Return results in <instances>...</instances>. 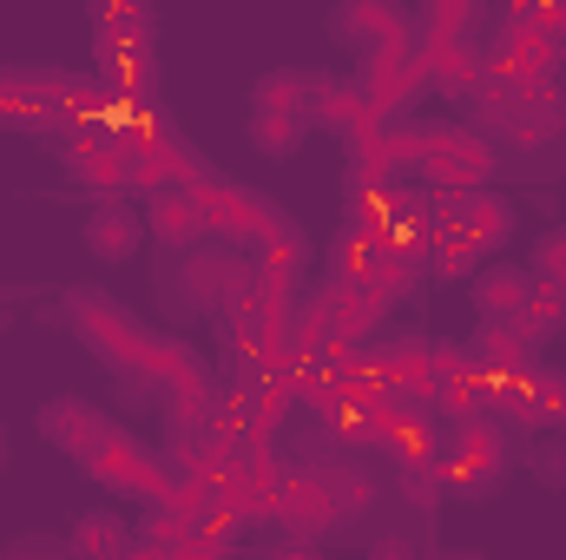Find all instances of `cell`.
Instances as JSON below:
<instances>
[{
    "label": "cell",
    "mask_w": 566,
    "mask_h": 560,
    "mask_svg": "<svg viewBox=\"0 0 566 560\" xmlns=\"http://www.w3.org/2000/svg\"><path fill=\"white\" fill-rule=\"evenodd\" d=\"M434 481H441L454 501H488V495H501V481H507V435H501L494 422H454V428L441 435Z\"/></svg>",
    "instance_id": "cell-1"
},
{
    "label": "cell",
    "mask_w": 566,
    "mask_h": 560,
    "mask_svg": "<svg viewBox=\"0 0 566 560\" xmlns=\"http://www.w3.org/2000/svg\"><path fill=\"white\" fill-rule=\"evenodd\" d=\"M198 205H205L211 238H218L224 251H238V258H258L283 225H290L277 211V198H264V191H251V185H238V178H198Z\"/></svg>",
    "instance_id": "cell-2"
},
{
    "label": "cell",
    "mask_w": 566,
    "mask_h": 560,
    "mask_svg": "<svg viewBox=\"0 0 566 560\" xmlns=\"http://www.w3.org/2000/svg\"><path fill=\"white\" fill-rule=\"evenodd\" d=\"M119 165H126V198L139 191V205L158 198V191H178V185H198L205 178L198 158H191V145L178 139L158 113L119 133Z\"/></svg>",
    "instance_id": "cell-3"
},
{
    "label": "cell",
    "mask_w": 566,
    "mask_h": 560,
    "mask_svg": "<svg viewBox=\"0 0 566 560\" xmlns=\"http://www.w3.org/2000/svg\"><path fill=\"white\" fill-rule=\"evenodd\" d=\"M416 178L434 198L488 191V178H494V139H481L474 126H422V172Z\"/></svg>",
    "instance_id": "cell-4"
},
{
    "label": "cell",
    "mask_w": 566,
    "mask_h": 560,
    "mask_svg": "<svg viewBox=\"0 0 566 560\" xmlns=\"http://www.w3.org/2000/svg\"><path fill=\"white\" fill-rule=\"evenodd\" d=\"M66 317H73V330H80L119 376H126V370H145L151 330H145L119 297H106V290H73V297H66Z\"/></svg>",
    "instance_id": "cell-5"
},
{
    "label": "cell",
    "mask_w": 566,
    "mask_h": 560,
    "mask_svg": "<svg viewBox=\"0 0 566 560\" xmlns=\"http://www.w3.org/2000/svg\"><path fill=\"white\" fill-rule=\"evenodd\" d=\"M356 93H363L382 120H402V113L428 93L422 46L402 40V46H376V53H363V66H356Z\"/></svg>",
    "instance_id": "cell-6"
},
{
    "label": "cell",
    "mask_w": 566,
    "mask_h": 560,
    "mask_svg": "<svg viewBox=\"0 0 566 560\" xmlns=\"http://www.w3.org/2000/svg\"><path fill=\"white\" fill-rule=\"evenodd\" d=\"M86 475L99 481V488H113V495H126V501H139V508H158L165 495H171V468L145 448L139 435H113L93 462H86Z\"/></svg>",
    "instance_id": "cell-7"
},
{
    "label": "cell",
    "mask_w": 566,
    "mask_h": 560,
    "mask_svg": "<svg viewBox=\"0 0 566 560\" xmlns=\"http://www.w3.org/2000/svg\"><path fill=\"white\" fill-rule=\"evenodd\" d=\"M33 422H40V442H46V448H60V455H73L80 468H86V462L119 435V422L106 416L93 396H53V403H40V416H33Z\"/></svg>",
    "instance_id": "cell-8"
},
{
    "label": "cell",
    "mask_w": 566,
    "mask_h": 560,
    "mask_svg": "<svg viewBox=\"0 0 566 560\" xmlns=\"http://www.w3.org/2000/svg\"><path fill=\"white\" fill-rule=\"evenodd\" d=\"M428 198H434V191H428ZM434 225H461V231L481 245V258L494 265V258L507 251L521 211H514V198H501V191H461V198H434Z\"/></svg>",
    "instance_id": "cell-9"
},
{
    "label": "cell",
    "mask_w": 566,
    "mask_h": 560,
    "mask_svg": "<svg viewBox=\"0 0 566 560\" xmlns=\"http://www.w3.org/2000/svg\"><path fill=\"white\" fill-rule=\"evenodd\" d=\"M310 126H323V133H336V139L356 145L369 139L376 126H382V113L356 93V80H336V73H310Z\"/></svg>",
    "instance_id": "cell-10"
},
{
    "label": "cell",
    "mask_w": 566,
    "mask_h": 560,
    "mask_svg": "<svg viewBox=\"0 0 566 560\" xmlns=\"http://www.w3.org/2000/svg\"><path fill=\"white\" fill-rule=\"evenodd\" d=\"M258 283H251V258H238V251H224V245H198L191 258H185V297L198 303V310H231V303H244Z\"/></svg>",
    "instance_id": "cell-11"
},
{
    "label": "cell",
    "mask_w": 566,
    "mask_h": 560,
    "mask_svg": "<svg viewBox=\"0 0 566 560\" xmlns=\"http://www.w3.org/2000/svg\"><path fill=\"white\" fill-rule=\"evenodd\" d=\"M80 245L99 258V265H133L145 251V211L139 198H93V211H86V225H80Z\"/></svg>",
    "instance_id": "cell-12"
},
{
    "label": "cell",
    "mask_w": 566,
    "mask_h": 560,
    "mask_svg": "<svg viewBox=\"0 0 566 560\" xmlns=\"http://www.w3.org/2000/svg\"><path fill=\"white\" fill-rule=\"evenodd\" d=\"M336 495H329V481H323V468H283L277 495H271V521H283L296 541H310V535H323V528H336Z\"/></svg>",
    "instance_id": "cell-13"
},
{
    "label": "cell",
    "mask_w": 566,
    "mask_h": 560,
    "mask_svg": "<svg viewBox=\"0 0 566 560\" xmlns=\"http://www.w3.org/2000/svg\"><path fill=\"white\" fill-rule=\"evenodd\" d=\"M0 126L13 133H53V66H0Z\"/></svg>",
    "instance_id": "cell-14"
},
{
    "label": "cell",
    "mask_w": 566,
    "mask_h": 560,
    "mask_svg": "<svg viewBox=\"0 0 566 560\" xmlns=\"http://www.w3.org/2000/svg\"><path fill=\"white\" fill-rule=\"evenodd\" d=\"M329 40H336V46H356V53H376V46H402V40H416V27H409L402 7L349 0V7L329 13Z\"/></svg>",
    "instance_id": "cell-15"
},
{
    "label": "cell",
    "mask_w": 566,
    "mask_h": 560,
    "mask_svg": "<svg viewBox=\"0 0 566 560\" xmlns=\"http://www.w3.org/2000/svg\"><path fill=\"white\" fill-rule=\"evenodd\" d=\"M145 238H158L165 251H198L205 238H211V225H205V205H198V185H178V191H158V198H145Z\"/></svg>",
    "instance_id": "cell-16"
},
{
    "label": "cell",
    "mask_w": 566,
    "mask_h": 560,
    "mask_svg": "<svg viewBox=\"0 0 566 560\" xmlns=\"http://www.w3.org/2000/svg\"><path fill=\"white\" fill-rule=\"evenodd\" d=\"M303 265H310V238H303L296 225H283L277 238L251 258V283H258V297H264V303H277V310H296Z\"/></svg>",
    "instance_id": "cell-17"
},
{
    "label": "cell",
    "mask_w": 566,
    "mask_h": 560,
    "mask_svg": "<svg viewBox=\"0 0 566 560\" xmlns=\"http://www.w3.org/2000/svg\"><path fill=\"white\" fill-rule=\"evenodd\" d=\"M422 73L428 93H441L448 106H474L488 86V46L461 40V46H422Z\"/></svg>",
    "instance_id": "cell-18"
},
{
    "label": "cell",
    "mask_w": 566,
    "mask_h": 560,
    "mask_svg": "<svg viewBox=\"0 0 566 560\" xmlns=\"http://www.w3.org/2000/svg\"><path fill=\"white\" fill-rule=\"evenodd\" d=\"M349 165H363V172L402 185L409 172H422V126H409V120H382L369 139L349 152Z\"/></svg>",
    "instance_id": "cell-19"
},
{
    "label": "cell",
    "mask_w": 566,
    "mask_h": 560,
    "mask_svg": "<svg viewBox=\"0 0 566 560\" xmlns=\"http://www.w3.org/2000/svg\"><path fill=\"white\" fill-rule=\"evenodd\" d=\"M66 178L73 185H86L93 198H119L126 191V165H119V139L113 133H80V139H66Z\"/></svg>",
    "instance_id": "cell-20"
},
{
    "label": "cell",
    "mask_w": 566,
    "mask_h": 560,
    "mask_svg": "<svg viewBox=\"0 0 566 560\" xmlns=\"http://www.w3.org/2000/svg\"><path fill=\"white\" fill-rule=\"evenodd\" d=\"M527 290H534V271H521V265H481L468 278V303H474L481 323H514L521 303H527Z\"/></svg>",
    "instance_id": "cell-21"
},
{
    "label": "cell",
    "mask_w": 566,
    "mask_h": 560,
    "mask_svg": "<svg viewBox=\"0 0 566 560\" xmlns=\"http://www.w3.org/2000/svg\"><path fill=\"white\" fill-rule=\"evenodd\" d=\"M461 350L474 356V370H481V376H488L494 390H501V383H521V376H527V370L541 363V356H534V350H527V343H521V336L507 330V323H481V330H474V336H468Z\"/></svg>",
    "instance_id": "cell-22"
},
{
    "label": "cell",
    "mask_w": 566,
    "mask_h": 560,
    "mask_svg": "<svg viewBox=\"0 0 566 560\" xmlns=\"http://www.w3.org/2000/svg\"><path fill=\"white\" fill-rule=\"evenodd\" d=\"M382 251H389V245H382V231H369V225H349V218H343V225H336V238H329V251H323V258H329V283H369V271L382 265Z\"/></svg>",
    "instance_id": "cell-23"
},
{
    "label": "cell",
    "mask_w": 566,
    "mask_h": 560,
    "mask_svg": "<svg viewBox=\"0 0 566 560\" xmlns=\"http://www.w3.org/2000/svg\"><path fill=\"white\" fill-rule=\"evenodd\" d=\"M566 133V106H560V86H547V93H534L521 113H507V126H501V139L521 145V152H541V145H554Z\"/></svg>",
    "instance_id": "cell-24"
},
{
    "label": "cell",
    "mask_w": 566,
    "mask_h": 560,
    "mask_svg": "<svg viewBox=\"0 0 566 560\" xmlns=\"http://www.w3.org/2000/svg\"><path fill=\"white\" fill-rule=\"evenodd\" d=\"M251 113L310 120V73H303V66H264V73L251 80Z\"/></svg>",
    "instance_id": "cell-25"
},
{
    "label": "cell",
    "mask_w": 566,
    "mask_h": 560,
    "mask_svg": "<svg viewBox=\"0 0 566 560\" xmlns=\"http://www.w3.org/2000/svg\"><path fill=\"white\" fill-rule=\"evenodd\" d=\"M422 265H428V278H441V283H468L481 265H488V258H481V245H474L461 225H434Z\"/></svg>",
    "instance_id": "cell-26"
},
{
    "label": "cell",
    "mask_w": 566,
    "mask_h": 560,
    "mask_svg": "<svg viewBox=\"0 0 566 560\" xmlns=\"http://www.w3.org/2000/svg\"><path fill=\"white\" fill-rule=\"evenodd\" d=\"M507 330L541 356V350L566 330V297H560V290H547V283H534V290H527V303H521V317H514Z\"/></svg>",
    "instance_id": "cell-27"
},
{
    "label": "cell",
    "mask_w": 566,
    "mask_h": 560,
    "mask_svg": "<svg viewBox=\"0 0 566 560\" xmlns=\"http://www.w3.org/2000/svg\"><path fill=\"white\" fill-rule=\"evenodd\" d=\"M126 515H113V508H93V515H80L73 521V560H126Z\"/></svg>",
    "instance_id": "cell-28"
},
{
    "label": "cell",
    "mask_w": 566,
    "mask_h": 560,
    "mask_svg": "<svg viewBox=\"0 0 566 560\" xmlns=\"http://www.w3.org/2000/svg\"><path fill=\"white\" fill-rule=\"evenodd\" d=\"M422 271H428L422 251H396V245H389V251H382V265L369 271V283H363V290H369V297L389 310V303H402V297L416 290V278H422Z\"/></svg>",
    "instance_id": "cell-29"
},
{
    "label": "cell",
    "mask_w": 566,
    "mask_h": 560,
    "mask_svg": "<svg viewBox=\"0 0 566 560\" xmlns=\"http://www.w3.org/2000/svg\"><path fill=\"white\" fill-rule=\"evenodd\" d=\"M474 20H481V13H474L468 0H434L422 13V40H416V46H461V40L474 33Z\"/></svg>",
    "instance_id": "cell-30"
},
{
    "label": "cell",
    "mask_w": 566,
    "mask_h": 560,
    "mask_svg": "<svg viewBox=\"0 0 566 560\" xmlns=\"http://www.w3.org/2000/svg\"><path fill=\"white\" fill-rule=\"evenodd\" d=\"M527 475L541 481V488H566V428H547V435H534L527 442Z\"/></svg>",
    "instance_id": "cell-31"
},
{
    "label": "cell",
    "mask_w": 566,
    "mask_h": 560,
    "mask_svg": "<svg viewBox=\"0 0 566 560\" xmlns=\"http://www.w3.org/2000/svg\"><path fill=\"white\" fill-rule=\"evenodd\" d=\"M310 133V120H277V113H251V145L264 152V158H290L296 145Z\"/></svg>",
    "instance_id": "cell-32"
},
{
    "label": "cell",
    "mask_w": 566,
    "mask_h": 560,
    "mask_svg": "<svg viewBox=\"0 0 566 560\" xmlns=\"http://www.w3.org/2000/svg\"><path fill=\"white\" fill-rule=\"evenodd\" d=\"M534 283H547V290L566 297V225H547L534 238Z\"/></svg>",
    "instance_id": "cell-33"
},
{
    "label": "cell",
    "mask_w": 566,
    "mask_h": 560,
    "mask_svg": "<svg viewBox=\"0 0 566 560\" xmlns=\"http://www.w3.org/2000/svg\"><path fill=\"white\" fill-rule=\"evenodd\" d=\"M178 560H231V548H224V541H205V535H191V541L178 548Z\"/></svg>",
    "instance_id": "cell-34"
},
{
    "label": "cell",
    "mask_w": 566,
    "mask_h": 560,
    "mask_svg": "<svg viewBox=\"0 0 566 560\" xmlns=\"http://www.w3.org/2000/svg\"><path fill=\"white\" fill-rule=\"evenodd\" d=\"M271 560H329L323 548H310V541H290V548H277Z\"/></svg>",
    "instance_id": "cell-35"
},
{
    "label": "cell",
    "mask_w": 566,
    "mask_h": 560,
    "mask_svg": "<svg viewBox=\"0 0 566 560\" xmlns=\"http://www.w3.org/2000/svg\"><path fill=\"white\" fill-rule=\"evenodd\" d=\"M369 560H416V554H409L402 541H376V548H369Z\"/></svg>",
    "instance_id": "cell-36"
},
{
    "label": "cell",
    "mask_w": 566,
    "mask_h": 560,
    "mask_svg": "<svg viewBox=\"0 0 566 560\" xmlns=\"http://www.w3.org/2000/svg\"><path fill=\"white\" fill-rule=\"evenodd\" d=\"M560 106H566V93H560Z\"/></svg>",
    "instance_id": "cell-37"
}]
</instances>
